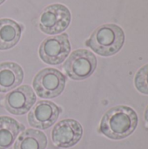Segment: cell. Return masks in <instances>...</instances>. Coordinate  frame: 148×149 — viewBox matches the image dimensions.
Returning <instances> with one entry per match:
<instances>
[{"label":"cell","mask_w":148,"mask_h":149,"mask_svg":"<svg viewBox=\"0 0 148 149\" xmlns=\"http://www.w3.org/2000/svg\"><path fill=\"white\" fill-rule=\"evenodd\" d=\"M138 125L136 112L126 106L109 109L103 116L99 133L112 140H122L133 133Z\"/></svg>","instance_id":"1"},{"label":"cell","mask_w":148,"mask_h":149,"mask_svg":"<svg viewBox=\"0 0 148 149\" xmlns=\"http://www.w3.org/2000/svg\"><path fill=\"white\" fill-rule=\"evenodd\" d=\"M125 33L121 27L114 24H106L98 27L86 40L85 45L100 56H112L122 48Z\"/></svg>","instance_id":"2"},{"label":"cell","mask_w":148,"mask_h":149,"mask_svg":"<svg viewBox=\"0 0 148 149\" xmlns=\"http://www.w3.org/2000/svg\"><path fill=\"white\" fill-rule=\"evenodd\" d=\"M66 78L57 69L44 68L34 77L32 85L38 97L53 99L62 93L65 87Z\"/></svg>","instance_id":"3"},{"label":"cell","mask_w":148,"mask_h":149,"mask_svg":"<svg viewBox=\"0 0 148 149\" xmlns=\"http://www.w3.org/2000/svg\"><path fill=\"white\" fill-rule=\"evenodd\" d=\"M97 67L95 55L85 49H79L71 53L64 64L66 75L73 80H84L92 75Z\"/></svg>","instance_id":"4"},{"label":"cell","mask_w":148,"mask_h":149,"mask_svg":"<svg viewBox=\"0 0 148 149\" xmlns=\"http://www.w3.org/2000/svg\"><path fill=\"white\" fill-rule=\"evenodd\" d=\"M71 19V12L66 6L61 3L51 4L46 6L40 15L39 29L45 34H58L69 26Z\"/></svg>","instance_id":"5"},{"label":"cell","mask_w":148,"mask_h":149,"mask_svg":"<svg viewBox=\"0 0 148 149\" xmlns=\"http://www.w3.org/2000/svg\"><path fill=\"white\" fill-rule=\"evenodd\" d=\"M70 52L71 44L66 33L45 38L41 43L38 49L41 60L51 65L63 63L69 56Z\"/></svg>","instance_id":"6"},{"label":"cell","mask_w":148,"mask_h":149,"mask_svg":"<svg viewBox=\"0 0 148 149\" xmlns=\"http://www.w3.org/2000/svg\"><path fill=\"white\" fill-rule=\"evenodd\" d=\"M83 128L81 124L72 119H65L58 122L51 131L53 144L60 148H70L81 140Z\"/></svg>","instance_id":"7"},{"label":"cell","mask_w":148,"mask_h":149,"mask_svg":"<svg viewBox=\"0 0 148 149\" xmlns=\"http://www.w3.org/2000/svg\"><path fill=\"white\" fill-rule=\"evenodd\" d=\"M36 103V94L29 86H21L9 92L3 101V106L13 115L27 113Z\"/></svg>","instance_id":"8"},{"label":"cell","mask_w":148,"mask_h":149,"mask_svg":"<svg viewBox=\"0 0 148 149\" xmlns=\"http://www.w3.org/2000/svg\"><path fill=\"white\" fill-rule=\"evenodd\" d=\"M62 109L51 101L40 100L34 105L28 114V122L32 127L45 130L53 126Z\"/></svg>","instance_id":"9"},{"label":"cell","mask_w":148,"mask_h":149,"mask_svg":"<svg viewBox=\"0 0 148 149\" xmlns=\"http://www.w3.org/2000/svg\"><path fill=\"white\" fill-rule=\"evenodd\" d=\"M24 71L14 62H3L0 64V93H7L22 84Z\"/></svg>","instance_id":"10"},{"label":"cell","mask_w":148,"mask_h":149,"mask_svg":"<svg viewBox=\"0 0 148 149\" xmlns=\"http://www.w3.org/2000/svg\"><path fill=\"white\" fill-rule=\"evenodd\" d=\"M25 130L23 124L8 116H0V149L12 146L15 140Z\"/></svg>","instance_id":"11"},{"label":"cell","mask_w":148,"mask_h":149,"mask_svg":"<svg viewBox=\"0 0 148 149\" xmlns=\"http://www.w3.org/2000/svg\"><path fill=\"white\" fill-rule=\"evenodd\" d=\"M22 30V26L12 19H0V50L15 46L21 38Z\"/></svg>","instance_id":"12"},{"label":"cell","mask_w":148,"mask_h":149,"mask_svg":"<svg viewBox=\"0 0 148 149\" xmlns=\"http://www.w3.org/2000/svg\"><path fill=\"white\" fill-rule=\"evenodd\" d=\"M46 146V135L41 131L31 128L21 133L15 142L14 149H45Z\"/></svg>","instance_id":"13"},{"label":"cell","mask_w":148,"mask_h":149,"mask_svg":"<svg viewBox=\"0 0 148 149\" xmlns=\"http://www.w3.org/2000/svg\"><path fill=\"white\" fill-rule=\"evenodd\" d=\"M134 83L140 93L148 95V64L139 70L135 76Z\"/></svg>","instance_id":"14"},{"label":"cell","mask_w":148,"mask_h":149,"mask_svg":"<svg viewBox=\"0 0 148 149\" xmlns=\"http://www.w3.org/2000/svg\"><path fill=\"white\" fill-rule=\"evenodd\" d=\"M145 120L147 122V124L148 125V107L146 109V112H145Z\"/></svg>","instance_id":"15"},{"label":"cell","mask_w":148,"mask_h":149,"mask_svg":"<svg viewBox=\"0 0 148 149\" xmlns=\"http://www.w3.org/2000/svg\"><path fill=\"white\" fill-rule=\"evenodd\" d=\"M4 1H5V0H0V4H2Z\"/></svg>","instance_id":"16"}]
</instances>
